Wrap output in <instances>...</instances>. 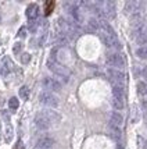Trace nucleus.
Here are the masks:
<instances>
[{
	"mask_svg": "<svg viewBox=\"0 0 147 149\" xmlns=\"http://www.w3.org/2000/svg\"><path fill=\"white\" fill-rule=\"evenodd\" d=\"M19 96H21V99H24V100H26L29 97V88L26 85H22L19 88Z\"/></svg>",
	"mask_w": 147,
	"mask_h": 149,
	"instance_id": "nucleus-20",
	"label": "nucleus"
},
{
	"mask_svg": "<svg viewBox=\"0 0 147 149\" xmlns=\"http://www.w3.org/2000/svg\"><path fill=\"white\" fill-rule=\"evenodd\" d=\"M18 36H19V38H25V36H26V26H21V28H19Z\"/></svg>",
	"mask_w": 147,
	"mask_h": 149,
	"instance_id": "nucleus-24",
	"label": "nucleus"
},
{
	"mask_svg": "<svg viewBox=\"0 0 147 149\" xmlns=\"http://www.w3.org/2000/svg\"><path fill=\"white\" fill-rule=\"evenodd\" d=\"M35 125H36V128H39V130H49L51 125H53V123L43 114V111L40 110L35 116Z\"/></svg>",
	"mask_w": 147,
	"mask_h": 149,
	"instance_id": "nucleus-6",
	"label": "nucleus"
},
{
	"mask_svg": "<svg viewBox=\"0 0 147 149\" xmlns=\"http://www.w3.org/2000/svg\"><path fill=\"white\" fill-rule=\"evenodd\" d=\"M112 106H114V109H117V110H121V109H124V99H118V97H112Z\"/></svg>",
	"mask_w": 147,
	"mask_h": 149,
	"instance_id": "nucleus-19",
	"label": "nucleus"
},
{
	"mask_svg": "<svg viewBox=\"0 0 147 149\" xmlns=\"http://www.w3.org/2000/svg\"><path fill=\"white\" fill-rule=\"evenodd\" d=\"M47 65H49V68H50L51 71L54 72L56 75H58L61 79H64L65 82L68 81V78H70V71H68V68H65L64 65H61L58 61L53 60V58H50V60L47 61Z\"/></svg>",
	"mask_w": 147,
	"mask_h": 149,
	"instance_id": "nucleus-1",
	"label": "nucleus"
},
{
	"mask_svg": "<svg viewBox=\"0 0 147 149\" xmlns=\"http://www.w3.org/2000/svg\"><path fill=\"white\" fill-rule=\"evenodd\" d=\"M53 6H54V4L50 3V1L46 3V14H50V10H53Z\"/></svg>",
	"mask_w": 147,
	"mask_h": 149,
	"instance_id": "nucleus-26",
	"label": "nucleus"
},
{
	"mask_svg": "<svg viewBox=\"0 0 147 149\" xmlns=\"http://www.w3.org/2000/svg\"><path fill=\"white\" fill-rule=\"evenodd\" d=\"M146 93H147V91H146Z\"/></svg>",
	"mask_w": 147,
	"mask_h": 149,
	"instance_id": "nucleus-30",
	"label": "nucleus"
},
{
	"mask_svg": "<svg viewBox=\"0 0 147 149\" xmlns=\"http://www.w3.org/2000/svg\"><path fill=\"white\" fill-rule=\"evenodd\" d=\"M110 134H111V136L112 138H115V139H119L122 135V131L119 127H115V125H110Z\"/></svg>",
	"mask_w": 147,
	"mask_h": 149,
	"instance_id": "nucleus-17",
	"label": "nucleus"
},
{
	"mask_svg": "<svg viewBox=\"0 0 147 149\" xmlns=\"http://www.w3.org/2000/svg\"><path fill=\"white\" fill-rule=\"evenodd\" d=\"M43 86L46 88V91L49 92H60L61 91V88H63V84L58 81V79H56V78L53 77H46L45 79H43Z\"/></svg>",
	"mask_w": 147,
	"mask_h": 149,
	"instance_id": "nucleus-7",
	"label": "nucleus"
},
{
	"mask_svg": "<svg viewBox=\"0 0 147 149\" xmlns=\"http://www.w3.org/2000/svg\"><path fill=\"white\" fill-rule=\"evenodd\" d=\"M21 49H22V45H21L19 42H17V43L14 45V47H13V52L15 53V54H17V53L21 52Z\"/></svg>",
	"mask_w": 147,
	"mask_h": 149,
	"instance_id": "nucleus-25",
	"label": "nucleus"
},
{
	"mask_svg": "<svg viewBox=\"0 0 147 149\" xmlns=\"http://www.w3.org/2000/svg\"><path fill=\"white\" fill-rule=\"evenodd\" d=\"M31 57H32V56H31L29 53H22V56H21V63H22V64H28V63L31 61Z\"/></svg>",
	"mask_w": 147,
	"mask_h": 149,
	"instance_id": "nucleus-23",
	"label": "nucleus"
},
{
	"mask_svg": "<svg viewBox=\"0 0 147 149\" xmlns=\"http://www.w3.org/2000/svg\"><path fill=\"white\" fill-rule=\"evenodd\" d=\"M88 25H89V28L92 31H100V19L93 17V18H90L88 21Z\"/></svg>",
	"mask_w": 147,
	"mask_h": 149,
	"instance_id": "nucleus-16",
	"label": "nucleus"
},
{
	"mask_svg": "<svg viewBox=\"0 0 147 149\" xmlns=\"http://www.w3.org/2000/svg\"><path fill=\"white\" fill-rule=\"evenodd\" d=\"M11 139H13V128H11V125H7V128H6V141L7 142H11Z\"/></svg>",
	"mask_w": 147,
	"mask_h": 149,
	"instance_id": "nucleus-22",
	"label": "nucleus"
},
{
	"mask_svg": "<svg viewBox=\"0 0 147 149\" xmlns=\"http://www.w3.org/2000/svg\"><path fill=\"white\" fill-rule=\"evenodd\" d=\"M68 42H70V36H67L65 33H58L57 38H56V43L57 46H67L68 45Z\"/></svg>",
	"mask_w": 147,
	"mask_h": 149,
	"instance_id": "nucleus-15",
	"label": "nucleus"
},
{
	"mask_svg": "<svg viewBox=\"0 0 147 149\" xmlns=\"http://www.w3.org/2000/svg\"><path fill=\"white\" fill-rule=\"evenodd\" d=\"M101 39L107 47H115V49L121 47V43H119L115 33H101Z\"/></svg>",
	"mask_w": 147,
	"mask_h": 149,
	"instance_id": "nucleus-8",
	"label": "nucleus"
},
{
	"mask_svg": "<svg viewBox=\"0 0 147 149\" xmlns=\"http://www.w3.org/2000/svg\"><path fill=\"white\" fill-rule=\"evenodd\" d=\"M107 64L112 68H124L126 61H125V57L122 56L121 53H111L107 56Z\"/></svg>",
	"mask_w": 147,
	"mask_h": 149,
	"instance_id": "nucleus-3",
	"label": "nucleus"
},
{
	"mask_svg": "<svg viewBox=\"0 0 147 149\" xmlns=\"http://www.w3.org/2000/svg\"><path fill=\"white\" fill-rule=\"evenodd\" d=\"M141 8H143V3H141V1L132 0V1H126V3H125V6H124V11H125L126 15L133 17V15L140 14Z\"/></svg>",
	"mask_w": 147,
	"mask_h": 149,
	"instance_id": "nucleus-4",
	"label": "nucleus"
},
{
	"mask_svg": "<svg viewBox=\"0 0 147 149\" xmlns=\"http://www.w3.org/2000/svg\"><path fill=\"white\" fill-rule=\"evenodd\" d=\"M39 102L43 104V106H47V107H57L58 103H60V100H58V97L53 93V92H49V91H43L40 92V95H39Z\"/></svg>",
	"mask_w": 147,
	"mask_h": 149,
	"instance_id": "nucleus-2",
	"label": "nucleus"
},
{
	"mask_svg": "<svg viewBox=\"0 0 147 149\" xmlns=\"http://www.w3.org/2000/svg\"><path fill=\"white\" fill-rule=\"evenodd\" d=\"M39 11H40V10H39L38 4H29V6L26 7V17H28V19L35 21V19L38 18Z\"/></svg>",
	"mask_w": 147,
	"mask_h": 149,
	"instance_id": "nucleus-11",
	"label": "nucleus"
},
{
	"mask_svg": "<svg viewBox=\"0 0 147 149\" xmlns=\"http://www.w3.org/2000/svg\"><path fill=\"white\" fill-rule=\"evenodd\" d=\"M136 56L139 58H147V45L139 46V47L136 49Z\"/></svg>",
	"mask_w": 147,
	"mask_h": 149,
	"instance_id": "nucleus-18",
	"label": "nucleus"
},
{
	"mask_svg": "<svg viewBox=\"0 0 147 149\" xmlns=\"http://www.w3.org/2000/svg\"><path fill=\"white\" fill-rule=\"evenodd\" d=\"M107 75H108V78L114 84H118V85H124L125 81H126L125 72H122L121 70H117V68H108L107 70Z\"/></svg>",
	"mask_w": 147,
	"mask_h": 149,
	"instance_id": "nucleus-5",
	"label": "nucleus"
},
{
	"mask_svg": "<svg viewBox=\"0 0 147 149\" xmlns=\"http://www.w3.org/2000/svg\"><path fill=\"white\" fill-rule=\"evenodd\" d=\"M112 95H114V97L124 99V97H125V86H124V85L114 84L112 85Z\"/></svg>",
	"mask_w": 147,
	"mask_h": 149,
	"instance_id": "nucleus-14",
	"label": "nucleus"
},
{
	"mask_svg": "<svg viewBox=\"0 0 147 149\" xmlns=\"http://www.w3.org/2000/svg\"><path fill=\"white\" fill-rule=\"evenodd\" d=\"M124 123V117L121 113L118 111H112L110 114V125H115V127H121V124Z\"/></svg>",
	"mask_w": 147,
	"mask_h": 149,
	"instance_id": "nucleus-12",
	"label": "nucleus"
},
{
	"mask_svg": "<svg viewBox=\"0 0 147 149\" xmlns=\"http://www.w3.org/2000/svg\"><path fill=\"white\" fill-rule=\"evenodd\" d=\"M43 111V114H45L49 120H50L51 123L54 124V123H58L60 120H61V117H60V114H58L57 111H54V110H51V109H46V110H42Z\"/></svg>",
	"mask_w": 147,
	"mask_h": 149,
	"instance_id": "nucleus-13",
	"label": "nucleus"
},
{
	"mask_svg": "<svg viewBox=\"0 0 147 149\" xmlns=\"http://www.w3.org/2000/svg\"><path fill=\"white\" fill-rule=\"evenodd\" d=\"M117 149H124V148H122V145H118V148Z\"/></svg>",
	"mask_w": 147,
	"mask_h": 149,
	"instance_id": "nucleus-28",
	"label": "nucleus"
},
{
	"mask_svg": "<svg viewBox=\"0 0 147 149\" xmlns=\"http://www.w3.org/2000/svg\"><path fill=\"white\" fill-rule=\"evenodd\" d=\"M144 148L147 149V141H146V142H144Z\"/></svg>",
	"mask_w": 147,
	"mask_h": 149,
	"instance_id": "nucleus-29",
	"label": "nucleus"
},
{
	"mask_svg": "<svg viewBox=\"0 0 147 149\" xmlns=\"http://www.w3.org/2000/svg\"><path fill=\"white\" fill-rule=\"evenodd\" d=\"M143 77H144V79L147 81V67H144V68H143Z\"/></svg>",
	"mask_w": 147,
	"mask_h": 149,
	"instance_id": "nucleus-27",
	"label": "nucleus"
},
{
	"mask_svg": "<svg viewBox=\"0 0 147 149\" xmlns=\"http://www.w3.org/2000/svg\"><path fill=\"white\" fill-rule=\"evenodd\" d=\"M19 106V102L17 97H10V100H8V107L10 109H13V110H15V109H18Z\"/></svg>",
	"mask_w": 147,
	"mask_h": 149,
	"instance_id": "nucleus-21",
	"label": "nucleus"
},
{
	"mask_svg": "<svg viewBox=\"0 0 147 149\" xmlns=\"http://www.w3.org/2000/svg\"><path fill=\"white\" fill-rule=\"evenodd\" d=\"M13 68H14V64H13V61H11V58L8 57V56L3 58V65H1V75H3V77H7Z\"/></svg>",
	"mask_w": 147,
	"mask_h": 149,
	"instance_id": "nucleus-10",
	"label": "nucleus"
},
{
	"mask_svg": "<svg viewBox=\"0 0 147 149\" xmlns=\"http://www.w3.org/2000/svg\"><path fill=\"white\" fill-rule=\"evenodd\" d=\"M38 149H51L54 146V139L51 136H40L38 141H36V145H35Z\"/></svg>",
	"mask_w": 147,
	"mask_h": 149,
	"instance_id": "nucleus-9",
	"label": "nucleus"
}]
</instances>
